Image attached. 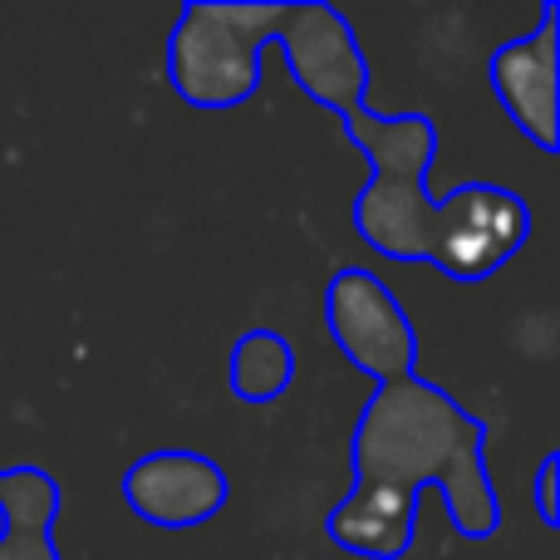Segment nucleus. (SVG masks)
<instances>
[{"label": "nucleus", "mask_w": 560, "mask_h": 560, "mask_svg": "<svg viewBox=\"0 0 560 560\" xmlns=\"http://www.w3.org/2000/svg\"><path fill=\"white\" fill-rule=\"evenodd\" d=\"M339 124L369 158L349 222L384 261H423L457 285H482L532 242V207L502 183H457L433 202L428 167L438 158V124L428 114H374L364 98Z\"/></svg>", "instance_id": "obj_2"}, {"label": "nucleus", "mask_w": 560, "mask_h": 560, "mask_svg": "<svg viewBox=\"0 0 560 560\" xmlns=\"http://www.w3.org/2000/svg\"><path fill=\"white\" fill-rule=\"evenodd\" d=\"M285 25V0H187L167 35V84L187 108L226 114L256 98L261 55Z\"/></svg>", "instance_id": "obj_3"}, {"label": "nucleus", "mask_w": 560, "mask_h": 560, "mask_svg": "<svg viewBox=\"0 0 560 560\" xmlns=\"http://www.w3.org/2000/svg\"><path fill=\"white\" fill-rule=\"evenodd\" d=\"M128 512L158 532H192L226 512L232 477L212 453L197 447H153L118 477Z\"/></svg>", "instance_id": "obj_6"}, {"label": "nucleus", "mask_w": 560, "mask_h": 560, "mask_svg": "<svg viewBox=\"0 0 560 560\" xmlns=\"http://www.w3.org/2000/svg\"><path fill=\"white\" fill-rule=\"evenodd\" d=\"M325 329L335 349L378 384L418 374V329L398 295L364 266H345L325 285Z\"/></svg>", "instance_id": "obj_4"}, {"label": "nucleus", "mask_w": 560, "mask_h": 560, "mask_svg": "<svg viewBox=\"0 0 560 560\" xmlns=\"http://www.w3.org/2000/svg\"><path fill=\"white\" fill-rule=\"evenodd\" d=\"M226 384H232L236 404L246 408L276 404L295 384V345L271 325H256L246 335H236L232 359H226Z\"/></svg>", "instance_id": "obj_9"}, {"label": "nucleus", "mask_w": 560, "mask_h": 560, "mask_svg": "<svg viewBox=\"0 0 560 560\" xmlns=\"http://www.w3.org/2000/svg\"><path fill=\"white\" fill-rule=\"evenodd\" d=\"M276 49L285 55V69L305 98H315L329 114H349L369 98V59L359 49V35L349 15L325 0H290L285 25L276 35Z\"/></svg>", "instance_id": "obj_5"}, {"label": "nucleus", "mask_w": 560, "mask_h": 560, "mask_svg": "<svg viewBox=\"0 0 560 560\" xmlns=\"http://www.w3.org/2000/svg\"><path fill=\"white\" fill-rule=\"evenodd\" d=\"M556 477H560V453L541 457V467H536V482H532V497H536V516H541V526H560V492H556Z\"/></svg>", "instance_id": "obj_10"}, {"label": "nucleus", "mask_w": 560, "mask_h": 560, "mask_svg": "<svg viewBox=\"0 0 560 560\" xmlns=\"http://www.w3.org/2000/svg\"><path fill=\"white\" fill-rule=\"evenodd\" d=\"M65 512V487L35 463L0 467V560H65L55 522Z\"/></svg>", "instance_id": "obj_8"}, {"label": "nucleus", "mask_w": 560, "mask_h": 560, "mask_svg": "<svg viewBox=\"0 0 560 560\" xmlns=\"http://www.w3.org/2000/svg\"><path fill=\"white\" fill-rule=\"evenodd\" d=\"M349 492L325 516L339 551L364 560H404L418 541V497L438 487L463 541L502 532V497L487 472V423L467 413L443 384L404 374L369 394L349 438Z\"/></svg>", "instance_id": "obj_1"}, {"label": "nucleus", "mask_w": 560, "mask_h": 560, "mask_svg": "<svg viewBox=\"0 0 560 560\" xmlns=\"http://www.w3.org/2000/svg\"><path fill=\"white\" fill-rule=\"evenodd\" d=\"M487 84L502 104L506 124L536 148H560V5L546 0L532 35L506 39L487 59Z\"/></svg>", "instance_id": "obj_7"}]
</instances>
